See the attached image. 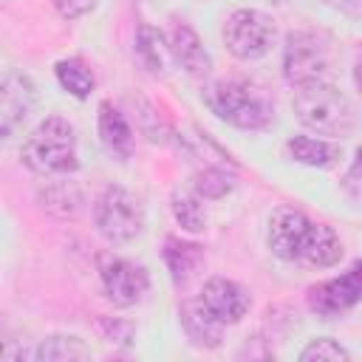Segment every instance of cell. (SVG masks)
<instances>
[{
    "label": "cell",
    "mask_w": 362,
    "mask_h": 362,
    "mask_svg": "<svg viewBox=\"0 0 362 362\" xmlns=\"http://www.w3.org/2000/svg\"><path fill=\"white\" fill-rule=\"evenodd\" d=\"M20 161L37 175H71L79 170L76 130L62 116L42 119L20 147Z\"/></svg>",
    "instance_id": "6da1fadb"
},
{
    "label": "cell",
    "mask_w": 362,
    "mask_h": 362,
    "mask_svg": "<svg viewBox=\"0 0 362 362\" xmlns=\"http://www.w3.org/2000/svg\"><path fill=\"white\" fill-rule=\"evenodd\" d=\"M291 102L300 124H305L320 136L337 139V136H348L356 127V107L328 79L294 88Z\"/></svg>",
    "instance_id": "7a4b0ae2"
},
{
    "label": "cell",
    "mask_w": 362,
    "mask_h": 362,
    "mask_svg": "<svg viewBox=\"0 0 362 362\" xmlns=\"http://www.w3.org/2000/svg\"><path fill=\"white\" fill-rule=\"evenodd\" d=\"M209 113L238 130H266L274 122L272 102L243 79H218L209 82L201 93Z\"/></svg>",
    "instance_id": "3957f363"
},
{
    "label": "cell",
    "mask_w": 362,
    "mask_h": 362,
    "mask_svg": "<svg viewBox=\"0 0 362 362\" xmlns=\"http://www.w3.org/2000/svg\"><path fill=\"white\" fill-rule=\"evenodd\" d=\"M93 223H96V232L107 243H113V246L130 243L144 229L141 201L119 184L105 187L102 195L93 201Z\"/></svg>",
    "instance_id": "277c9868"
},
{
    "label": "cell",
    "mask_w": 362,
    "mask_h": 362,
    "mask_svg": "<svg viewBox=\"0 0 362 362\" xmlns=\"http://www.w3.org/2000/svg\"><path fill=\"white\" fill-rule=\"evenodd\" d=\"M221 37L232 57L255 62L272 51L277 40V23L260 8H235L226 14Z\"/></svg>",
    "instance_id": "5b68a950"
},
{
    "label": "cell",
    "mask_w": 362,
    "mask_h": 362,
    "mask_svg": "<svg viewBox=\"0 0 362 362\" xmlns=\"http://www.w3.org/2000/svg\"><path fill=\"white\" fill-rule=\"evenodd\" d=\"M331 42L317 31H291L283 45V76L291 88L322 82L331 74Z\"/></svg>",
    "instance_id": "8992f818"
},
{
    "label": "cell",
    "mask_w": 362,
    "mask_h": 362,
    "mask_svg": "<svg viewBox=\"0 0 362 362\" xmlns=\"http://www.w3.org/2000/svg\"><path fill=\"white\" fill-rule=\"evenodd\" d=\"M99 286L102 294L119 305V308H130L136 303L144 300V294L150 291V274L144 266L119 257V255H102L99 257Z\"/></svg>",
    "instance_id": "52a82bcc"
},
{
    "label": "cell",
    "mask_w": 362,
    "mask_h": 362,
    "mask_svg": "<svg viewBox=\"0 0 362 362\" xmlns=\"http://www.w3.org/2000/svg\"><path fill=\"white\" fill-rule=\"evenodd\" d=\"M305 303L320 320H337L348 314L354 305L362 303V260L348 266L342 274L311 286Z\"/></svg>",
    "instance_id": "ba28073f"
},
{
    "label": "cell",
    "mask_w": 362,
    "mask_h": 362,
    "mask_svg": "<svg viewBox=\"0 0 362 362\" xmlns=\"http://www.w3.org/2000/svg\"><path fill=\"white\" fill-rule=\"evenodd\" d=\"M311 229H314V221L305 212L294 206H280L269 218L266 246L283 263H303V252L308 246Z\"/></svg>",
    "instance_id": "9c48e42d"
},
{
    "label": "cell",
    "mask_w": 362,
    "mask_h": 362,
    "mask_svg": "<svg viewBox=\"0 0 362 362\" xmlns=\"http://www.w3.org/2000/svg\"><path fill=\"white\" fill-rule=\"evenodd\" d=\"M198 300L209 311V317L221 325H238L252 308L249 291L238 280H229V277H209Z\"/></svg>",
    "instance_id": "30bf717a"
},
{
    "label": "cell",
    "mask_w": 362,
    "mask_h": 362,
    "mask_svg": "<svg viewBox=\"0 0 362 362\" xmlns=\"http://www.w3.org/2000/svg\"><path fill=\"white\" fill-rule=\"evenodd\" d=\"M37 107V88L20 71H6L0 82V136L8 139Z\"/></svg>",
    "instance_id": "8fae6325"
},
{
    "label": "cell",
    "mask_w": 362,
    "mask_h": 362,
    "mask_svg": "<svg viewBox=\"0 0 362 362\" xmlns=\"http://www.w3.org/2000/svg\"><path fill=\"white\" fill-rule=\"evenodd\" d=\"M167 40H170L173 62H178L189 76L198 79V76H206V74H209L212 59H209L204 42H201L198 31H195L189 23H184V20H173Z\"/></svg>",
    "instance_id": "7c38bea8"
},
{
    "label": "cell",
    "mask_w": 362,
    "mask_h": 362,
    "mask_svg": "<svg viewBox=\"0 0 362 362\" xmlns=\"http://www.w3.org/2000/svg\"><path fill=\"white\" fill-rule=\"evenodd\" d=\"M96 130H99V141L102 147L119 158V161H127L133 156V127L127 124L124 113L110 105V102H102L99 105V113H96Z\"/></svg>",
    "instance_id": "4fadbf2b"
},
{
    "label": "cell",
    "mask_w": 362,
    "mask_h": 362,
    "mask_svg": "<svg viewBox=\"0 0 362 362\" xmlns=\"http://www.w3.org/2000/svg\"><path fill=\"white\" fill-rule=\"evenodd\" d=\"M37 201L54 218H76L85 209V192H82V187L76 181H68V175L40 187Z\"/></svg>",
    "instance_id": "5bb4252c"
},
{
    "label": "cell",
    "mask_w": 362,
    "mask_h": 362,
    "mask_svg": "<svg viewBox=\"0 0 362 362\" xmlns=\"http://www.w3.org/2000/svg\"><path fill=\"white\" fill-rule=\"evenodd\" d=\"M286 156L297 164L305 167H317V170H328L339 161L342 150L339 144L328 141V139H317V136H291L286 141Z\"/></svg>",
    "instance_id": "9a60e30c"
},
{
    "label": "cell",
    "mask_w": 362,
    "mask_h": 362,
    "mask_svg": "<svg viewBox=\"0 0 362 362\" xmlns=\"http://www.w3.org/2000/svg\"><path fill=\"white\" fill-rule=\"evenodd\" d=\"M136 54L141 59V65L150 74H164L173 62V51H170V40L153 28L150 23H141L136 28Z\"/></svg>",
    "instance_id": "2e32d148"
},
{
    "label": "cell",
    "mask_w": 362,
    "mask_h": 362,
    "mask_svg": "<svg viewBox=\"0 0 362 362\" xmlns=\"http://www.w3.org/2000/svg\"><path fill=\"white\" fill-rule=\"evenodd\" d=\"M161 257H164V263H167V272H170L173 283L181 286V283L198 269L204 252H201V246L192 243V240H181V238H175V235H167V238H164Z\"/></svg>",
    "instance_id": "e0dca14e"
},
{
    "label": "cell",
    "mask_w": 362,
    "mask_h": 362,
    "mask_svg": "<svg viewBox=\"0 0 362 362\" xmlns=\"http://www.w3.org/2000/svg\"><path fill=\"white\" fill-rule=\"evenodd\" d=\"M342 257V240L328 223H314L308 246L303 252V263L311 269H331Z\"/></svg>",
    "instance_id": "ac0fdd59"
},
{
    "label": "cell",
    "mask_w": 362,
    "mask_h": 362,
    "mask_svg": "<svg viewBox=\"0 0 362 362\" xmlns=\"http://www.w3.org/2000/svg\"><path fill=\"white\" fill-rule=\"evenodd\" d=\"M178 314H181V325H184L187 337H189L195 345H201V348H218V345H221V331H223V325L209 317V311L201 305V300L184 303Z\"/></svg>",
    "instance_id": "d6986e66"
},
{
    "label": "cell",
    "mask_w": 362,
    "mask_h": 362,
    "mask_svg": "<svg viewBox=\"0 0 362 362\" xmlns=\"http://www.w3.org/2000/svg\"><path fill=\"white\" fill-rule=\"evenodd\" d=\"M54 74H57L59 88H62L65 93H71L74 99H88V96L93 93L96 79H93V71L88 68L85 59H79V57L59 59V62L54 65Z\"/></svg>",
    "instance_id": "ffe728a7"
},
{
    "label": "cell",
    "mask_w": 362,
    "mask_h": 362,
    "mask_svg": "<svg viewBox=\"0 0 362 362\" xmlns=\"http://www.w3.org/2000/svg\"><path fill=\"white\" fill-rule=\"evenodd\" d=\"M201 201L204 198L195 189H175L173 192V201H170L173 218L189 235H198V232L206 229V212H204V204Z\"/></svg>",
    "instance_id": "44dd1931"
},
{
    "label": "cell",
    "mask_w": 362,
    "mask_h": 362,
    "mask_svg": "<svg viewBox=\"0 0 362 362\" xmlns=\"http://www.w3.org/2000/svg\"><path fill=\"white\" fill-rule=\"evenodd\" d=\"M88 356H90V348L74 334L45 337L34 348V359L37 362H71V359H88Z\"/></svg>",
    "instance_id": "7402d4cb"
},
{
    "label": "cell",
    "mask_w": 362,
    "mask_h": 362,
    "mask_svg": "<svg viewBox=\"0 0 362 362\" xmlns=\"http://www.w3.org/2000/svg\"><path fill=\"white\" fill-rule=\"evenodd\" d=\"M229 161H218V164H206L204 170L195 173L192 189L204 198V201H221L223 195H229L235 189V175L223 167Z\"/></svg>",
    "instance_id": "603a6c76"
},
{
    "label": "cell",
    "mask_w": 362,
    "mask_h": 362,
    "mask_svg": "<svg viewBox=\"0 0 362 362\" xmlns=\"http://www.w3.org/2000/svg\"><path fill=\"white\" fill-rule=\"evenodd\" d=\"M334 359H351V351L342 348L334 337H317L300 351V362H334Z\"/></svg>",
    "instance_id": "cb8c5ba5"
},
{
    "label": "cell",
    "mask_w": 362,
    "mask_h": 362,
    "mask_svg": "<svg viewBox=\"0 0 362 362\" xmlns=\"http://www.w3.org/2000/svg\"><path fill=\"white\" fill-rule=\"evenodd\" d=\"M139 127H141V133L153 141V144H167L170 141V127H167V122L156 113V107L147 102V99H139Z\"/></svg>",
    "instance_id": "d4e9b609"
},
{
    "label": "cell",
    "mask_w": 362,
    "mask_h": 362,
    "mask_svg": "<svg viewBox=\"0 0 362 362\" xmlns=\"http://www.w3.org/2000/svg\"><path fill=\"white\" fill-rule=\"evenodd\" d=\"M96 328H99V334L107 339V342H122V345H127L130 342V337H133V325L130 322H124V320H116V317H96Z\"/></svg>",
    "instance_id": "484cf974"
},
{
    "label": "cell",
    "mask_w": 362,
    "mask_h": 362,
    "mask_svg": "<svg viewBox=\"0 0 362 362\" xmlns=\"http://www.w3.org/2000/svg\"><path fill=\"white\" fill-rule=\"evenodd\" d=\"M51 3L62 20H79L99 6V0H51Z\"/></svg>",
    "instance_id": "4316f807"
},
{
    "label": "cell",
    "mask_w": 362,
    "mask_h": 362,
    "mask_svg": "<svg viewBox=\"0 0 362 362\" xmlns=\"http://www.w3.org/2000/svg\"><path fill=\"white\" fill-rule=\"evenodd\" d=\"M334 6H339V8H345V11L356 14V17H362V0H337Z\"/></svg>",
    "instance_id": "83f0119b"
},
{
    "label": "cell",
    "mask_w": 362,
    "mask_h": 362,
    "mask_svg": "<svg viewBox=\"0 0 362 362\" xmlns=\"http://www.w3.org/2000/svg\"><path fill=\"white\" fill-rule=\"evenodd\" d=\"M351 175L362 181V144H359V147H356V153H354V161H351Z\"/></svg>",
    "instance_id": "f1b7e54d"
},
{
    "label": "cell",
    "mask_w": 362,
    "mask_h": 362,
    "mask_svg": "<svg viewBox=\"0 0 362 362\" xmlns=\"http://www.w3.org/2000/svg\"><path fill=\"white\" fill-rule=\"evenodd\" d=\"M354 85H356V90H359V96H362V57H359L356 65H354Z\"/></svg>",
    "instance_id": "f546056e"
},
{
    "label": "cell",
    "mask_w": 362,
    "mask_h": 362,
    "mask_svg": "<svg viewBox=\"0 0 362 362\" xmlns=\"http://www.w3.org/2000/svg\"><path fill=\"white\" fill-rule=\"evenodd\" d=\"M272 3H286V0H272Z\"/></svg>",
    "instance_id": "4dcf8cb0"
}]
</instances>
